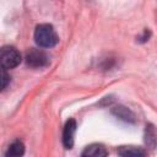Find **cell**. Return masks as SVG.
<instances>
[{
  "label": "cell",
  "instance_id": "obj_1",
  "mask_svg": "<svg viewBox=\"0 0 157 157\" xmlns=\"http://www.w3.org/2000/svg\"><path fill=\"white\" fill-rule=\"evenodd\" d=\"M34 42L42 48H53L58 44L59 37L52 25L40 23L34 29Z\"/></svg>",
  "mask_w": 157,
  "mask_h": 157
},
{
  "label": "cell",
  "instance_id": "obj_8",
  "mask_svg": "<svg viewBox=\"0 0 157 157\" xmlns=\"http://www.w3.org/2000/svg\"><path fill=\"white\" fill-rule=\"evenodd\" d=\"M145 144L147 145L148 148L155 150L157 146V130L155 125L147 124L145 129Z\"/></svg>",
  "mask_w": 157,
  "mask_h": 157
},
{
  "label": "cell",
  "instance_id": "obj_6",
  "mask_svg": "<svg viewBox=\"0 0 157 157\" xmlns=\"http://www.w3.org/2000/svg\"><path fill=\"white\" fill-rule=\"evenodd\" d=\"M112 114L114 117H117L118 119L129 123V124H134L136 121V117L135 114L126 107L124 105H115L114 108H112Z\"/></svg>",
  "mask_w": 157,
  "mask_h": 157
},
{
  "label": "cell",
  "instance_id": "obj_3",
  "mask_svg": "<svg viewBox=\"0 0 157 157\" xmlns=\"http://www.w3.org/2000/svg\"><path fill=\"white\" fill-rule=\"evenodd\" d=\"M26 64L31 67H44L49 64V56L42 49H31L26 53Z\"/></svg>",
  "mask_w": 157,
  "mask_h": 157
},
{
  "label": "cell",
  "instance_id": "obj_10",
  "mask_svg": "<svg viewBox=\"0 0 157 157\" xmlns=\"http://www.w3.org/2000/svg\"><path fill=\"white\" fill-rule=\"evenodd\" d=\"M10 83V75L6 72L5 69H2V72H1V90H6L7 85Z\"/></svg>",
  "mask_w": 157,
  "mask_h": 157
},
{
  "label": "cell",
  "instance_id": "obj_9",
  "mask_svg": "<svg viewBox=\"0 0 157 157\" xmlns=\"http://www.w3.org/2000/svg\"><path fill=\"white\" fill-rule=\"evenodd\" d=\"M25 153V145L20 140H15L5 151V157H22Z\"/></svg>",
  "mask_w": 157,
  "mask_h": 157
},
{
  "label": "cell",
  "instance_id": "obj_2",
  "mask_svg": "<svg viewBox=\"0 0 157 157\" xmlns=\"http://www.w3.org/2000/svg\"><path fill=\"white\" fill-rule=\"evenodd\" d=\"M0 61H1V67L2 69H5V70L13 69L21 63V54L16 48L6 45L1 49Z\"/></svg>",
  "mask_w": 157,
  "mask_h": 157
},
{
  "label": "cell",
  "instance_id": "obj_5",
  "mask_svg": "<svg viewBox=\"0 0 157 157\" xmlns=\"http://www.w3.org/2000/svg\"><path fill=\"white\" fill-rule=\"evenodd\" d=\"M108 151L102 144H91L83 148L81 157H107Z\"/></svg>",
  "mask_w": 157,
  "mask_h": 157
},
{
  "label": "cell",
  "instance_id": "obj_4",
  "mask_svg": "<svg viewBox=\"0 0 157 157\" xmlns=\"http://www.w3.org/2000/svg\"><path fill=\"white\" fill-rule=\"evenodd\" d=\"M75 132H76V120L71 118L65 123V126L63 130V144L65 148H69V150L72 148Z\"/></svg>",
  "mask_w": 157,
  "mask_h": 157
},
{
  "label": "cell",
  "instance_id": "obj_7",
  "mask_svg": "<svg viewBox=\"0 0 157 157\" xmlns=\"http://www.w3.org/2000/svg\"><path fill=\"white\" fill-rule=\"evenodd\" d=\"M118 155L120 157H146V151L139 146L125 145L118 148Z\"/></svg>",
  "mask_w": 157,
  "mask_h": 157
}]
</instances>
